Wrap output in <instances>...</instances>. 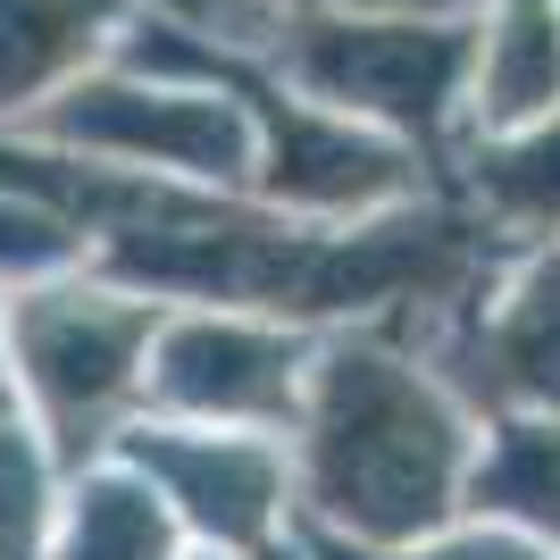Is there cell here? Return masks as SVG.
<instances>
[{
  "label": "cell",
  "instance_id": "52a82bcc",
  "mask_svg": "<svg viewBox=\"0 0 560 560\" xmlns=\"http://www.w3.org/2000/svg\"><path fill=\"white\" fill-rule=\"evenodd\" d=\"M435 376L493 419H560V252H527L502 284H477L444 327L419 335Z\"/></svg>",
  "mask_w": 560,
  "mask_h": 560
},
{
  "label": "cell",
  "instance_id": "7c38bea8",
  "mask_svg": "<svg viewBox=\"0 0 560 560\" xmlns=\"http://www.w3.org/2000/svg\"><path fill=\"white\" fill-rule=\"evenodd\" d=\"M468 201L493 243H552L560 234V109L468 151Z\"/></svg>",
  "mask_w": 560,
  "mask_h": 560
},
{
  "label": "cell",
  "instance_id": "7a4b0ae2",
  "mask_svg": "<svg viewBox=\"0 0 560 560\" xmlns=\"http://www.w3.org/2000/svg\"><path fill=\"white\" fill-rule=\"evenodd\" d=\"M167 302L101 277L93 259L9 284V385L50 460H101L109 435L142 410V360Z\"/></svg>",
  "mask_w": 560,
  "mask_h": 560
},
{
  "label": "cell",
  "instance_id": "5bb4252c",
  "mask_svg": "<svg viewBox=\"0 0 560 560\" xmlns=\"http://www.w3.org/2000/svg\"><path fill=\"white\" fill-rule=\"evenodd\" d=\"M284 560H560L552 544L518 536V527H502V518H477V527H435V536L419 544H394V552H369V544H343V536H318V527H293V552Z\"/></svg>",
  "mask_w": 560,
  "mask_h": 560
},
{
  "label": "cell",
  "instance_id": "8992f818",
  "mask_svg": "<svg viewBox=\"0 0 560 560\" xmlns=\"http://www.w3.org/2000/svg\"><path fill=\"white\" fill-rule=\"evenodd\" d=\"M310 360H318V327L268 318V310L167 302L160 335H151V360H142V410L293 435Z\"/></svg>",
  "mask_w": 560,
  "mask_h": 560
},
{
  "label": "cell",
  "instance_id": "277c9868",
  "mask_svg": "<svg viewBox=\"0 0 560 560\" xmlns=\"http://www.w3.org/2000/svg\"><path fill=\"white\" fill-rule=\"evenodd\" d=\"M18 135L93 160L109 176H160V185L243 192L252 185V117L226 84H176L160 68H93L68 93H50Z\"/></svg>",
  "mask_w": 560,
  "mask_h": 560
},
{
  "label": "cell",
  "instance_id": "9c48e42d",
  "mask_svg": "<svg viewBox=\"0 0 560 560\" xmlns=\"http://www.w3.org/2000/svg\"><path fill=\"white\" fill-rule=\"evenodd\" d=\"M185 527L160 502V486L126 468L117 452L101 460H75L59 477V502H50V536L43 560H185Z\"/></svg>",
  "mask_w": 560,
  "mask_h": 560
},
{
  "label": "cell",
  "instance_id": "9a60e30c",
  "mask_svg": "<svg viewBox=\"0 0 560 560\" xmlns=\"http://www.w3.org/2000/svg\"><path fill=\"white\" fill-rule=\"evenodd\" d=\"M302 9H410V18H435V9H468V0H302Z\"/></svg>",
  "mask_w": 560,
  "mask_h": 560
},
{
  "label": "cell",
  "instance_id": "e0dca14e",
  "mask_svg": "<svg viewBox=\"0 0 560 560\" xmlns=\"http://www.w3.org/2000/svg\"><path fill=\"white\" fill-rule=\"evenodd\" d=\"M185 560H243V552H218V544H185Z\"/></svg>",
  "mask_w": 560,
  "mask_h": 560
},
{
  "label": "cell",
  "instance_id": "2e32d148",
  "mask_svg": "<svg viewBox=\"0 0 560 560\" xmlns=\"http://www.w3.org/2000/svg\"><path fill=\"white\" fill-rule=\"evenodd\" d=\"M0 410H18V385H9V284H0Z\"/></svg>",
  "mask_w": 560,
  "mask_h": 560
},
{
  "label": "cell",
  "instance_id": "3957f363",
  "mask_svg": "<svg viewBox=\"0 0 560 560\" xmlns=\"http://www.w3.org/2000/svg\"><path fill=\"white\" fill-rule=\"evenodd\" d=\"M268 68L318 109L360 117L376 135L410 142L419 160H444L452 117L468 109L477 25L410 18V9H293L277 18Z\"/></svg>",
  "mask_w": 560,
  "mask_h": 560
},
{
  "label": "cell",
  "instance_id": "30bf717a",
  "mask_svg": "<svg viewBox=\"0 0 560 560\" xmlns=\"http://www.w3.org/2000/svg\"><path fill=\"white\" fill-rule=\"evenodd\" d=\"M560 109V9L552 0H502L493 25H477V68H468V117L486 135L536 126Z\"/></svg>",
  "mask_w": 560,
  "mask_h": 560
},
{
  "label": "cell",
  "instance_id": "8fae6325",
  "mask_svg": "<svg viewBox=\"0 0 560 560\" xmlns=\"http://www.w3.org/2000/svg\"><path fill=\"white\" fill-rule=\"evenodd\" d=\"M460 511L502 518V527H518V536L560 552V419H518V410L493 419L477 435Z\"/></svg>",
  "mask_w": 560,
  "mask_h": 560
},
{
  "label": "cell",
  "instance_id": "ba28073f",
  "mask_svg": "<svg viewBox=\"0 0 560 560\" xmlns=\"http://www.w3.org/2000/svg\"><path fill=\"white\" fill-rule=\"evenodd\" d=\"M135 25V0H0V126L93 75Z\"/></svg>",
  "mask_w": 560,
  "mask_h": 560
},
{
  "label": "cell",
  "instance_id": "6da1fadb",
  "mask_svg": "<svg viewBox=\"0 0 560 560\" xmlns=\"http://www.w3.org/2000/svg\"><path fill=\"white\" fill-rule=\"evenodd\" d=\"M284 452L302 527L394 552L460 518L477 410L435 376L419 343L385 327H327Z\"/></svg>",
  "mask_w": 560,
  "mask_h": 560
},
{
  "label": "cell",
  "instance_id": "4fadbf2b",
  "mask_svg": "<svg viewBox=\"0 0 560 560\" xmlns=\"http://www.w3.org/2000/svg\"><path fill=\"white\" fill-rule=\"evenodd\" d=\"M59 477L68 468L50 460V444L25 427V410H0V560H43Z\"/></svg>",
  "mask_w": 560,
  "mask_h": 560
},
{
  "label": "cell",
  "instance_id": "5b68a950",
  "mask_svg": "<svg viewBox=\"0 0 560 560\" xmlns=\"http://www.w3.org/2000/svg\"><path fill=\"white\" fill-rule=\"evenodd\" d=\"M109 452L160 486V502L176 511V527L192 544H218V552H243V560L293 552L302 502H293V452H284V435L135 410L109 435Z\"/></svg>",
  "mask_w": 560,
  "mask_h": 560
}]
</instances>
